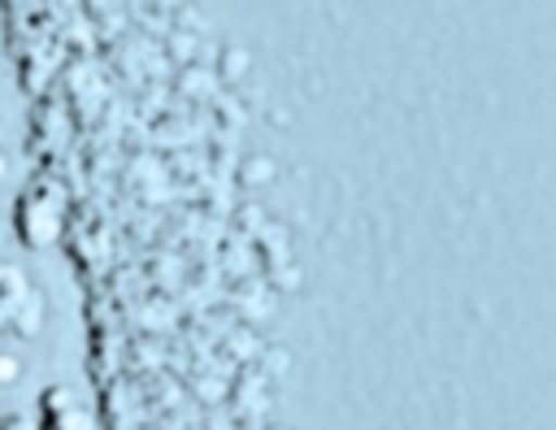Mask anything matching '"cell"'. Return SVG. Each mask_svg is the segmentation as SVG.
<instances>
[{"instance_id":"1","label":"cell","mask_w":556,"mask_h":430,"mask_svg":"<svg viewBox=\"0 0 556 430\" xmlns=\"http://www.w3.org/2000/svg\"><path fill=\"white\" fill-rule=\"evenodd\" d=\"M65 226V195L52 182H30L13 204V230L26 252H43L61 239Z\"/></svg>"},{"instance_id":"2","label":"cell","mask_w":556,"mask_h":430,"mask_svg":"<svg viewBox=\"0 0 556 430\" xmlns=\"http://www.w3.org/2000/svg\"><path fill=\"white\" fill-rule=\"evenodd\" d=\"M43 317H48L43 291L26 278L22 265H13V261L0 256V339L4 334L35 339L43 330Z\"/></svg>"},{"instance_id":"3","label":"cell","mask_w":556,"mask_h":430,"mask_svg":"<svg viewBox=\"0 0 556 430\" xmlns=\"http://www.w3.org/2000/svg\"><path fill=\"white\" fill-rule=\"evenodd\" d=\"M35 430H96L91 408L65 382H52L35 400Z\"/></svg>"},{"instance_id":"4","label":"cell","mask_w":556,"mask_h":430,"mask_svg":"<svg viewBox=\"0 0 556 430\" xmlns=\"http://www.w3.org/2000/svg\"><path fill=\"white\" fill-rule=\"evenodd\" d=\"M17 378H22V356H13V352H4V347H0V391H4V387H13Z\"/></svg>"},{"instance_id":"5","label":"cell","mask_w":556,"mask_h":430,"mask_svg":"<svg viewBox=\"0 0 556 430\" xmlns=\"http://www.w3.org/2000/svg\"><path fill=\"white\" fill-rule=\"evenodd\" d=\"M0 430H35V417H26V413H4V417H0Z\"/></svg>"},{"instance_id":"6","label":"cell","mask_w":556,"mask_h":430,"mask_svg":"<svg viewBox=\"0 0 556 430\" xmlns=\"http://www.w3.org/2000/svg\"><path fill=\"white\" fill-rule=\"evenodd\" d=\"M9 178V156H4V148H0V182Z\"/></svg>"}]
</instances>
